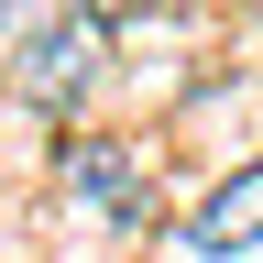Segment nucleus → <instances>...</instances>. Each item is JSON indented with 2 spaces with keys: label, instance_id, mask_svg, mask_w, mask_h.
<instances>
[{
  "label": "nucleus",
  "instance_id": "3",
  "mask_svg": "<svg viewBox=\"0 0 263 263\" xmlns=\"http://www.w3.org/2000/svg\"><path fill=\"white\" fill-rule=\"evenodd\" d=\"M263 241V164H241V176H230V186H209V197H197V219H186V252H252Z\"/></svg>",
  "mask_w": 263,
  "mask_h": 263
},
{
  "label": "nucleus",
  "instance_id": "4",
  "mask_svg": "<svg viewBox=\"0 0 263 263\" xmlns=\"http://www.w3.org/2000/svg\"><path fill=\"white\" fill-rule=\"evenodd\" d=\"M88 11H99V22H132V11H154V0H88Z\"/></svg>",
  "mask_w": 263,
  "mask_h": 263
},
{
  "label": "nucleus",
  "instance_id": "2",
  "mask_svg": "<svg viewBox=\"0 0 263 263\" xmlns=\"http://www.w3.org/2000/svg\"><path fill=\"white\" fill-rule=\"evenodd\" d=\"M55 186L77 197V209H88L99 230H132V219H143V164H132L121 143H99V132H88V143H66Z\"/></svg>",
  "mask_w": 263,
  "mask_h": 263
},
{
  "label": "nucleus",
  "instance_id": "1",
  "mask_svg": "<svg viewBox=\"0 0 263 263\" xmlns=\"http://www.w3.org/2000/svg\"><path fill=\"white\" fill-rule=\"evenodd\" d=\"M110 66V22L88 0H0V88L22 110H77Z\"/></svg>",
  "mask_w": 263,
  "mask_h": 263
}]
</instances>
